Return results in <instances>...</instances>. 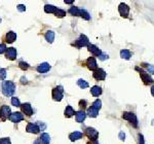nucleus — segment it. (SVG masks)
Segmentation results:
<instances>
[{"label":"nucleus","mask_w":154,"mask_h":144,"mask_svg":"<svg viewBox=\"0 0 154 144\" xmlns=\"http://www.w3.org/2000/svg\"><path fill=\"white\" fill-rule=\"evenodd\" d=\"M99 59H100L101 61H105V60H107L108 59V55H106V54H101V56L99 57Z\"/></svg>","instance_id":"nucleus-37"},{"label":"nucleus","mask_w":154,"mask_h":144,"mask_svg":"<svg viewBox=\"0 0 154 144\" xmlns=\"http://www.w3.org/2000/svg\"><path fill=\"white\" fill-rule=\"evenodd\" d=\"M21 82H22V84H27V78H26V77H22V78H21Z\"/></svg>","instance_id":"nucleus-44"},{"label":"nucleus","mask_w":154,"mask_h":144,"mask_svg":"<svg viewBox=\"0 0 154 144\" xmlns=\"http://www.w3.org/2000/svg\"><path fill=\"white\" fill-rule=\"evenodd\" d=\"M87 67H88V69H90V70H97L98 69V64H97V61L95 60V58H88L87 61Z\"/></svg>","instance_id":"nucleus-13"},{"label":"nucleus","mask_w":154,"mask_h":144,"mask_svg":"<svg viewBox=\"0 0 154 144\" xmlns=\"http://www.w3.org/2000/svg\"><path fill=\"white\" fill-rule=\"evenodd\" d=\"M87 114H88L90 117H96L98 114H99V110L90 107V108H88V110H87Z\"/></svg>","instance_id":"nucleus-27"},{"label":"nucleus","mask_w":154,"mask_h":144,"mask_svg":"<svg viewBox=\"0 0 154 144\" xmlns=\"http://www.w3.org/2000/svg\"><path fill=\"white\" fill-rule=\"evenodd\" d=\"M77 84H78V85L81 89H87V87H88V82H87L85 80H83V79H79L78 82H77Z\"/></svg>","instance_id":"nucleus-30"},{"label":"nucleus","mask_w":154,"mask_h":144,"mask_svg":"<svg viewBox=\"0 0 154 144\" xmlns=\"http://www.w3.org/2000/svg\"><path fill=\"white\" fill-rule=\"evenodd\" d=\"M9 120H10L12 122H20L24 120V115H23L21 112H14V113L10 114Z\"/></svg>","instance_id":"nucleus-9"},{"label":"nucleus","mask_w":154,"mask_h":144,"mask_svg":"<svg viewBox=\"0 0 154 144\" xmlns=\"http://www.w3.org/2000/svg\"><path fill=\"white\" fill-rule=\"evenodd\" d=\"M74 114H75V111H74V109L72 108L71 106H67L65 109V116L66 117H71L73 116Z\"/></svg>","instance_id":"nucleus-24"},{"label":"nucleus","mask_w":154,"mask_h":144,"mask_svg":"<svg viewBox=\"0 0 154 144\" xmlns=\"http://www.w3.org/2000/svg\"><path fill=\"white\" fill-rule=\"evenodd\" d=\"M49 69H50V65L48 63H42L37 67V71L39 73H45V72L49 71Z\"/></svg>","instance_id":"nucleus-15"},{"label":"nucleus","mask_w":154,"mask_h":144,"mask_svg":"<svg viewBox=\"0 0 154 144\" xmlns=\"http://www.w3.org/2000/svg\"><path fill=\"white\" fill-rule=\"evenodd\" d=\"M69 12H70L72 16H80V8L76 7V6H72V7L69 9Z\"/></svg>","instance_id":"nucleus-26"},{"label":"nucleus","mask_w":154,"mask_h":144,"mask_svg":"<svg viewBox=\"0 0 154 144\" xmlns=\"http://www.w3.org/2000/svg\"><path fill=\"white\" fill-rule=\"evenodd\" d=\"M21 107H22V111L24 112L26 115H28V116H31V115L33 114V108L29 103L23 104Z\"/></svg>","instance_id":"nucleus-11"},{"label":"nucleus","mask_w":154,"mask_h":144,"mask_svg":"<svg viewBox=\"0 0 154 144\" xmlns=\"http://www.w3.org/2000/svg\"><path fill=\"white\" fill-rule=\"evenodd\" d=\"M148 66V70L151 72V73L154 74V66H150V65H147Z\"/></svg>","instance_id":"nucleus-43"},{"label":"nucleus","mask_w":154,"mask_h":144,"mask_svg":"<svg viewBox=\"0 0 154 144\" xmlns=\"http://www.w3.org/2000/svg\"><path fill=\"white\" fill-rule=\"evenodd\" d=\"M125 133H123V132H120V133H119V139H120V140H125Z\"/></svg>","instance_id":"nucleus-42"},{"label":"nucleus","mask_w":154,"mask_h":144,"mask_svg":"<svg viewBox=\"0 0 154 144\" xmlns=\"http://www.w3.org/2000/svg\"><path fill=\"white\" fill-rule=\"evenodd\" d=\"M79 105H80L81 108H85V107H87V101H85V100H81L80 102H79Z\"/></svg>","instance_id":"nucleus-39"},{"label":"nucleus","mask_w":154,"mask_h":144,"mask_svg":"<svg viewBox=\"0 0 154 144\" xmlns=\"http://www.w3.org/2000/svg\"><path fill=\"white\" fill-rule=\"evenodd\" d=\"M118 11H119V14H121V16L127 18L128 14H130V7H128V5H126L125 3H120L118 6Z\"/></svg>","instance_id":"nucleus-8"},{"label":"nucleus","mask_w":154,"mask_h":144,"mask_svg":"<svg viewBox=\"0 0 154 144\" xmlns=\"http://www.w3.org/2000/svg\"><path fill=\"white\" fill-rule=\"evenodd\" d=\"M92 108H95V109H97V110H100L101 109V107H102V101L101 100H96L94 103H92Z\"/></svg>","instance_id":"nucleus-29"},{"label":"nucleus","mask_w":154,"mask_h":144,"mask_svg":"<svg viewBox=\"0 0 154 144\" xmlns=\"http://www.w3.org/2000/svg\"><path fill=\"white\" fill-rule=\"evenodd\" d=\"M85 134L87 135V137L89 138V140H92V141H96L99 136V132L97 130H95L94 128H87L85 130Z\"/></svg>","instance_id":"nucleus-7"},{"label":"nucleus","mask_w":154,"mask_h":144,"mask_svg":"<svg viewBox=\"0 0 154 144\" xmlns=\"http://www.w3.org/2000/svg\"><path fill=\"white\" fill-rule=\"evenodd\" d=\"M11 104L16 107H21V102H20L19 98H16V97H12L11 98Z\"/></svg>","instance_id":"nucleus-31"},{"label":"nucleus","mask_w":154,"mask_h":144,"mask_svg":"<svg viewBox=\"0 0 154 144\" xmlns=\"http://www.w3.org/2000/svg\"><path fill=\"white\" fill-rule=\"evenodd\" d=\"M19 66H20V68L22 69V70H27V69L29 68V65H28V63L24 62V61H21V62L19 63Z\"/></svg>","instance_id":"nucleus-32"},{"label":"nucleus","mask_w":154,"mask_h":144,"mask_svg":"<svg viewBox=\"0 0 154 144\" xmlns=\"http://www.w3.org/2000/svg\"><path fill=\"white\" fill-rule=\"evenodd\" d=\"M88 51L90 53H92L94 56H97L98 58L100 57L101 54H102V52H101V49L98 47V46L94 45V44H89L88 45Z\"/></svg>","instance_id":"nucleus-14"},{"label":"nucleus","mask_w":154,"mask_h":144,"mask_svg":"<svg viewBox=\"0 0 154 144\" xmlns=\"http://www.w3.org/2000/svg\"><path fill=\"white\" fill-rule=\"evenodd\" d=\"M16 39V34L14 32H12V31H10V32H8L6 34V41H7L8 43H12Z\"/></svg>","instance_id":"nucleus-20"},{"label":"nucleus","mask_w":154,"mask_h":144,"mask_svg":"<svg viewBox=\"0 0 154 144\" xmlns=\"http://www.w3.org/2000/svg\"><path fill=\"white\" fill-rule=\"evenodd\" d=\"M37 127L39 128V130H41V131H43L44 129H45V125H44V124H41V122H38Z\"/></svg>","instance_id":"nucleus-38"},{"label":"nucleus","mask_w":154,"mask_h":144,"mask_svg":"<svg viewBox=\"0 0 154 144\" xmlns=\"http://www.w3.org/2000/svg\"><path fill=\"white\" fill-rule=\"evenodd\" d=\"M64 97V89L62 85H58L52 90V98L56 101H61Z\"/></svg>","instance_id":"nucleus-4"},{"label":"nucleus","mask_w":154,"mask_h":144,"mask_svg":"<svg viewBox=\"0 0 154 144\" xmlns=\"http://www.w3.org/2000/svg\"><path fill=\"white\" fill-rule=\"evenodd\" d=\"M6 58L8 60H14L16 58V49L14 47H9L6 49Z\"/></svg>","instance_id":"nucleus-12"},{"label":"nucleus","mask_w":154,"mask_h":144,"mask_svg":"<svg viewBox=\"0 0 154 144\" xmlns=\"http://www.w3.org/2000/svg\"><path fill=\"white\" fill-rule=\"evenodd\" d=\"M94 77L97 80H104L106 78V72L103 69H97L94 72Z\"/></svg>","instance_id":"nucleus-10"},{"label":"nucleus","mask_w":154,"mask_h":144,"mask_svg":"<svg viewBox=\"0 0 154 144\" xmlns=\"http://www.w3.org/2000/svg\"><path fill=\"white\" fill-rule=\"evenodd\" d=\"M139 144H145V141H144V137L143 135H139Z\"/></svg>","instance_id":"nucleus-40"},{"label":"nucleus","mask_w":154,"mask_h":144,"mask_svg":"<svg viewBox=\"0 0 154 144\" xmlns=\"http://www.w3.org/2000/svg\"><path fill=\"white\" fill-rule=\"evenodd\" d=\"M73 45L76 46V47H78V49L83 47V46H88L89 45L88 38H87L85 35H80V37H79L78 39L74 42Z\"/></svg>","instance_id":"nucleus-5"},{"label":"nucleus","mask_w":154,"mask_h":144,"mask_svg":"<svg viewBox=\"0 0 154 144\" xmlns=\"http://www.w3.org/2000/svg\"><path fill=\"white\" fill-rule=\"evenodd\" d=\"M56 16H57L58 18H63V16H66V11H63V9H60V8H58L57 12H56Z\"/></svg>","instance_id":"nucleus-33"},{"label":"nucleus","mask_w":154,"mask_h":144,"mask_svg":"<svg viewBox=\"0 0 154 144\" xmlns=\"http://www.w3.org/2000/svg\"><path fill=\"white\" fill-rule=\"evenodd\" d=\"M65 3H67V4H71V3H73V0H65Z\"/></svg>","instance_id":"nucleus-45"},{"label":"nucleus","mask_w":154,"mask_h":144,"mask_svg":"<svg viewBox=\"0 0 154 144\" xmlns=\"http://www.w3.org/2000/svg\"><path fill=\"white\" fill-rule=\"evenodd\" d=\"M122 118L125 120H128L135 128L138 127V118H137L135 113H132V112H123Z\"/></svg>","instance_id":"nucleus-2"},{"label":"nucleus","mask_w":154,"mask_h":144,"mask_svg":"<svg viewBox=\"0 0 154 144\" xmlns=\"http://www.w3.org/2000/svg\"><path fill=\"white\" fill-rule=\"evenodd\" d=\"M40 143H41L40 139H37V140H36V141L34 142V143H33V144H40Z\"/></svg>","instance_id":"nucleus-46"},{"label":"nucleus","mask_w":154,"mask_h":144,"mask_svg":"<svg viewBox=\"0 0 154 144\" xmlns=\"http://www.w3.org/2000/svg\"><path fill=\"white\" fill-rule=\"evenodd\" d=\"M82 136H83V134L81 133V132H73V133H71L69 135V139H70L71 141H76V140L80 139Z\"/></svg>","instance_id":"nucleus-19"},{"label":"nucleus","mask_w":154,"mask_h":144,"mask_svg":"<svg viewBox=\"0 0 154 144\" xmlns=\"http://www.w3.org/2000/svg\"><path fill=\"white\" fill-rule=\"evenodd\" d=\"M0 144H10V140H9V138L0 139Z\"/></svg>","instance_id":"nucleus-35"},{"label":"nucleus","mask_w":154,"mask_h":144,"mask_svg":"<svg viewBox=\"0 0 154 144\" xmlns=\"http://www.w3.org/2000/svg\"><path fill=\"white\" fill-rule=\"evenodd\" d=\"M81 16V18H83V19H85V20H90V14L87 12V11H84V9H80V16Z\"/></svg>","instance_id":"nucleus-28"},{"label":"nucleus","mask_w":154,"mask_h":144,"mask_svg":"<svg viewBox=\"0 0 154 144\" xmlns=\"http://www.w3.org/2000/svg\"><path fill=\"white\" fill-rule=\"evenodd\" d=\"M6 77V70L5 69H0V79L4 80Z\"/></svg>","instance_id":"nucleus-34"},{"label":"nucleus","mask_w":154,"mask_h":144,"mask_svg":"<svg viewBox=\"0 0 154 144\" xmlns=\"http://www.w3.org/2000/svg\"><path fill=\"white\" fill-rule=\"evenodd\" d=\"M151 94H152V96L154 97V85L151 87Z\"/></svg>","instance_id":"nucleus-47"},{"label":"nucleus","mask_w":154,"mask_h":144,"mask_svg":"<svg viewBox=\"0 0 154 144\" xmlns=\"http://www.w3.org/2000/svg\"><path fill=\"white\" fill-rule=\"evenodd\" d=\"M16 91V84L12 82H3L2 84V93L4 96H12V94Z\"/></svg>","instance_id":"nucleus-1"},{"label":"nucleus","mask_w":154,"mask_h":144,"mask_svg":"<svg viewBox=\"0 0 154 144\" xmlns=\"http://www.w3.org/2000/svg\"><path fill=\"white\" fill-rule=\"evenodd\" d=\"M90 93L94 97H99L100 95H102V89L99 85H95L90 89Z\"/></svg>","instance_id":"nucleus-17"},{"label":"nucleus","mask_w":154,"mask_h":144,"mask_svg":"<svg viewBox=\"0 0 154 144\" xmlns=\"http://www.w3.org/2000/svg\"><path fill=\"white\" fill-rule=\"evenodd\" d=\"M136 70L140 72L141 78H142V80H143L145 84H152V82H153V78H152L151 76H150V74L147 73V72H145V71H144L142 68L136 67Z\"/></svg>","instance_id":"nucleus-3"},{"label":"nucleus","mask_w":154,"mask_h":144,"mask_svg":"<svg viewBox=\"0 0 154 144\" xmlns=\"http://www.w3.org/2000/svg\"><path fill=\"white\" fill-rule=\"evenodd\" d=\"M40 141L43 144H49V142H50V136H49L48 134L43 133L40 137Z\"/></svg>","instance_id":"nucleus-22"},{"label":"nucleus","mask_w":154,"mask_h":144,"mask_svg":"<svg viewBox=\"0 0 154 144\" xmlns=\"http://www.w3.org/2000/svg\"><path fill=\"white\" fill-rule=\"evenodd\" d=\"M44 11H45V12H47V14H56L58 11V7H56V6L54 5H50V4H46V5L44 6Z\"/></svg>","instance_id":"nucleus-21"},{"label":"nucleus","mask_w":154,"mask_h":144,"mask_svg":"<svg viewBox=\"0 0 154 144\" xmlns=\"http://www.w3.org/2000/svg\"><path fill=\"white\" fill-rule=\"evenodd\" d=\"M11 111H10V107H8L7 105H3L0 109V117L2 120H7L8 117L10 116Z\"/></svg>","instance_id":"nucleus-6"},{"label":"nucleus","mask_w":154,"mask_h":144,"mask_svg":"<svg viewBox=\"0 0 154 144\" xmlns=\"http://www.w3.org/2000/svg\"><path fill=\"white\" fill-rule=\"evenodd\" d=\"M18 9H19L20 11H26V7H25V5H23V4H20V5L18 6Z\"/></svg>","instance_id":"nucleus-41"},{"label":"nucleus","mask_w":154,"mask_h":144,"mask_svg":"<svg viewBox=\"0 0 154 144\" xmlns=\"http://www.w3.org/2000/svg\"><path fill=\"white\" fill-rule=\"evenodd\" d=\"M0 23H1V19H0Z\"/></svg>","instance_id":"nucleus-48"},{"label":"nucleus","mask_w":154,"mask_h":144,"mask_svg":"<svg viewBox=\"0 0 154 144\" xmlns=\"http://www.w3.org/2000/svg\"><path fill=\"white\" fill-rule=\"evenodd\" d=\"M6 49H6V45H5V44H4V43H1V44H0V55L3 54V53H4V52L6 51Z\"/></svg>","instance_id":"nucleus-36"},{"label":"nucleus","mask_w":154,"mask_h":144,"mask_svg":"<svg viewBox=\"0 0 154 144\" xmlns=\"http://www.w3.org/2000/svg\"><path fill=\"white\" fill-rule=\"evenodd\" d=\"M26 130H27V132H29V133H34V134H37L38 132L40 131V130H39V128L37 127V125H35V124H32V122L28 124Z\"/></svg>","instance_id":"nucleus-16"},{"label":"nucleus","mask_w":154,"mask_h":144,"mask_svg":"<svg viewBox=\"0 0 154 144\" xmlns=\"http://www.w3.org/2000/svg\"><path fill=\"white\" fill-rule=\"evenodd\" d=\"M120 56H121L122 59H125V60H128L130 57H132V54L128 49H122L120 52Z\"/></svg>","instance_id":"nucleus-23"},{"label":"nucleus","mask_w":154,"mask_h":144,"mask_svg":"<svg viewBox=\"0 0 154 144\" xmlns=\"http://www.w3.org/2000/svg\"><path fill=\"white\" fill-rule=\"evenodd\" d=\"M45 39L48 41L49 43H51L54 39V33L52 32V31H47L45 34Z\"/></svg>","instance_id":"nucleus-25"},{"label":"nucleus","mask_w":154,"mask_h":144,"mask_svg":"<svg viewBox=\"0 0 154 144\" xmlns=\"http://www.w3.org/2000/svg\"><path fill=\"white\" fill-rule=\"evenodd\" d=\"M85 117H87V114H85L84 111H82V110L76 112V120H77V122H83Z\"/></svg>","instance_id":"nucleus-18"}]
</instances>
